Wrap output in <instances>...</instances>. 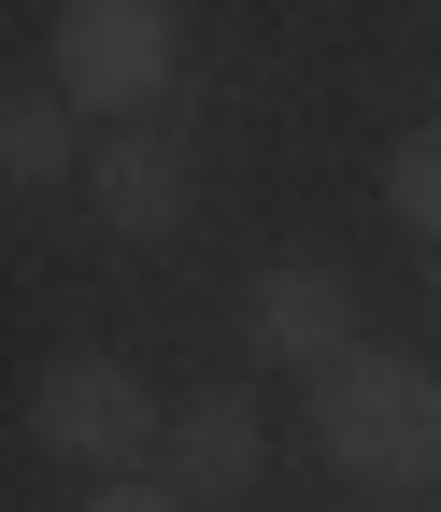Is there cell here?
Wrapping results in <instances>:
<instances>
[{
	"mask_svg": "<svg viewBox=\"0 0 441 512\" xmlns=\"http://www.w3.org/2000/svg\"><path fill=\"white\" fill-rule=\"evenodd\" d=\"M171 57H185V15H171V0H72L43 86L72 100V114H143L171 86Z\"/></svg>",
	"mask_w": 441,
	"mask_h": 512,
	"instance_id": "cell-3",
	"label": "cell"
},
{
	"mask_svg": "<svg viewBox=\"0 0 441 512\" xmlns=\"http://www.w3.org/2000/svg\"><path fill=\"white\" fill-rule=\"evenodd\" d=\"M385 214L441 256V114H427V128H399V157H385Z\"/></svg>",
	"mask_w": 441,
	"mask_h": 512,
	"instance_id": "cell-8",
	"label": "cell"
},
{
	"mask_svg": "<svg viewBox=\"0 0 441 512\" xmlns=\"http://www.w3.org/2000/svg\"><path fill=\"white\" fill-rule=\"evenodd\" d=\"M427 285H441V256H427Z\"/></svg>",
	"mask_w": 441,
	"mask_h": 512,
	"instance_id": "cell-11",
	"label": "cell"
},
{
	"mask_svg": "<svg viewBox=\"0 0 441 512\" xmlns=\"http://www.w3.org/2000/svg\"><path fill=\"white\" fill-rule=\"evenodd\" d=\"M385 512H441V498H385Z\"/></svg>",
	"mask_w": 441,
	"mask_h": 512,
	"instance_id": "cell-10",
	"label": "cell"
},
{
	"mask_svg": "<svg viewBox=\"0 0 441 512\" xmlns=\"http://www.w3.org/2000/svg\"><path fill=\"white\" fill-rule=\"evenodd\" d=\"M29 441L57 470H86V484H129L143 456H171V413L143 399V370L129 356H43V384H29Z\"/></svg>",
	"mask_w": 441,
	"mask_h": 512,
	"instance_id": "cell-2",
	"label": "cell"
},
{
	"mask_svg": "<svg viewBox=\"0 0 441 512\" xmlns=\"http://www.w3.org/2000/svg\"><path fill=\"white\" fill-rule=\"evenodd\" d=\"M242 342H257L271 370H342L356 356V285L328 271V256H271V271L242 285Z\"/></svg>",
	"mask_w": 441,
	"mask_h": 512,
	"instance_id": "cell-4",
	"label": "cell"
},
{
	"mask_svg": "<svg viewBox=\"0 0 441 512\" xmlns=\"http://www.w3.org/2000/svg\"><path fill=\"white\" fill-rule=\"evenodd\" d=\"M72 512H200V498H185V484H86Z\"/></svg>",
	"mask_w": 441,
	"mask_h": 512,
	"instance_id": "cell-9",
	"label": "cell"
},
{
	"mask_svg": "<svg viewBox=\"0 0 441 512\" xmlns=\"http://www.w3.org/2000/svg\"><path fill=\"white\" fill-rule=\"evenodd\" d=\"M257 456H271V427H257V399H242V384H200V399H185L171 413V484H200V512L214 498H242V484H257Z\"/></svg>",
	"mask_w": 441,
	"mask_h": 512,
	"instance_id": "cell-6",
	"label": "cell"
},
{
	"mask_svg": "<svg viewBox=\"0 0 441 512\" xmlns=\"http://www.w3.org/2000/svg\"><path fill=\"white\" fill-rule=\"evenodd\" d=\"M100 143H86V114L72 100H57V86H15V100H0V171H15V185H72Z\"/></svg>",
	"mask_w": 441,
	"mask_h": 512,
	"instance_id": "cell-7",
	"label": "cell"
},
{
	"mask_svg": "<svg viewBox=\"0 0 441 512\" xmlns=\"http://www.w3.org/2000/svg\"><path fill=\"white\" fill-rule=\"evenodd\" d=\"M313 456L342 484H385V498H441V370L356 342L342 370H313Z\"/></svg>",
	"mask_w": 441,
	"mask_h": 512,
	"instance_id": "cell-1",
	"label": "cell"
},
{
	"mask_svg": "<svg viewBox=\"0 0 441 512\" xmlns=\"http://www.w3.org/2000/svg\"><path fill=\"white\" fill-rule=\"evenodd\" d=\"M86 200L114 242H171L185 214H200V171H185V143H157V128H129V143L86 157Z\"/></svg>",
	"mask_w": 441,
	"mask_h": 512,
	"instance_id": "cell-5",
	"label": "cell"
}]
</instances>
